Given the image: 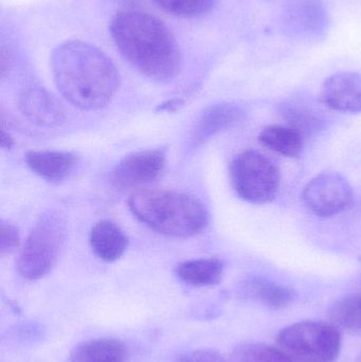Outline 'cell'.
<instances>
[{
    "mask_svg": "<svg viewBox=\"0 0 361 362\" xmlns=\"http://www.w3.org/2000/svg\"><path fill=\"white\" fill-rule=\"evenodd\" d=\"M51 68L59 93L81 110L105 107L120 87L114 62L97 47L80 40L57 46L51 55Z\"/></svg>",
    "mask_w": 361,
    "mask_h": 362,
    "instance_id": "1",
    "label": "cell"
},
{
    "mask_svg": "<svg viewBox=\"0 0 361 362\" xmlns=\"http://www.w3.org/2000/svg\"><path fill=\"white\" fill-rule=\"evenodd\" d=\"M110 35L125 59L148 78L167 82L179 72V47L169 28L157 17L122 11L110 23Z\"/></svg>",
    "mask_w": 361,
    "mask_h": 362,
    "instance_id": "2",
    "label": "cell"
},
{
    "mask_svg": "<svg viewBox=\"0 0 361 362\" xmlns=\"http://www.w3.org/2000/svg\"><path fill=\"white\" fill-rule=\"evenodd\" d=\"M129 208L150 229L175 238H191L206 229L209 214L194 196L172 189H146L133 194Z\"/></svg>",
    "mask_w": 361,
    "mask_h": 362,
    "instance_id": "3",
    "label": "cell"
},
{
    "mask_svg": "<svg viewBox=\"0 0 361 362\" xmlns=\"http://www.w3.org/2000/svg\"><path fill=\"white\" fill-rule=\"evenodd\" d=\"M276 341L288 362H336L343 344L339 329L320 321H302L286 327Z\"/></svg>",
    "mask_w": 361,
    "mask_h": 362,
    "instance_id": "4",
    "label": "cell"
},
{
    "mask_svg": "<svg viewBox=\"0 0 361 362\" xmlns=\"http://www.w3.org/2000/svg\"><path fill=\"white\" fill-rule=\"evenodd\" d=\"M66 242L63 219L54 213L42 215L30 232L17 261V270L25 280L45 278L57 263Z\"/></svg>",
    "mask_w": 361,
    "mask_h": 362,
    "instance_id": "5",
    "label": "cell"
},
{
    "mask_svg": "<svg viewBox=\"0 0 361 362\" xmlns=\"http://www.w3.org/2000/svg\"><path fill=\"white\" fill-rule=\"evenodd\" d=\"M230 176L237 195L254 204L275 200L281 185L279 168L258 151H245L230 165Z\"/></svg>",
    "mask_w": 361,
    "mask_h": 362,
    "instance_id": "6",
    "label": "cell"
},
{
    "mask_svg": "<svg viewBox=\"0 0 361 362\" xmlns=\"http://www.w3.org/2000/svg\"><path fill=\"white\" fill-rule=\"evenodd\" d=\"M353 189L347 178L336 172H324L312 178L302 191V199L312 213L332 217L349 208Z\"/></svg>",
    "mask_w": 361,
    "mask_h": 362,
    "instance_id": "7",
    "label": "cell"
},
{
    "mask_svg": "<svg viewBox=\"0 0 361 362\" xmlns=\"http://www.w3.org/2000/svg\"><path fill=\"white\" fill-rule=\"evenodd\" d=\"M281 17L286 33L299 40H319L328 31L329 15L322 0H288Z\"/></svg>",
    "mask_w": 361,
    "mask_h": 362,
    "instance_id": "8",
    "label": "cell"
},
{
    "mask_svg": "<svg viewBox=\"0 0 361 362\" xmlns=\"http://www.w3.org/2000/svg\"><path fill=\"white\" fill-rule=\"evenodd\" d=\"M165 150H148L124 157L112 172L117 187H133L158 180L165 171Z\"/></svg>",
    "mask_w": 361,
    "mask_h": 362,
    "instance_id": "9",
    "label": "cell"
},
{
    "mask_svg": "<svg viewBox=\"0 0 361 362\" xmlns=\"http://www.w3.org/2000/svg\"><path fill=\"white\" fill-rule=\"evenodd\" d=\"M319 100L336 112H361V74L352 71L333 74L324 81Z\"/></svg>",
    "mask_w": 361,
    "mask_h": 362,
    "instance_id": "10",
    "label": "cell"
},
{
    "mask_svg": "<svg viewBox=\"0 0 361 362\" xmlns=\"http://www.w3.org/2000/svg\"><path fill=\"white\" fill-rule=\"evenodd\" d=\"M18 104L21 112L40 127H57L65 120L61 103L42 87L25 89L19 95Z\"/></svg>",
    "mask_w": 361,
    "mask_h": 362,
    "instance_id": "11",
    "label": "cell"
},
{
    "mask_svg": "<svg viewBox=\"0 0 361 362\" xmlns=\"http://www.w3.org/2000/svg\"><path fill=\"white\" fill-rule=\"evenodd\" d=\"M239 296L246 301L261 304L271 310H281L294 301V289L264 278H249L242 283Z\"/></svg>",
    "mask_w": 361,
    "mask_h": 362,
    "instance_id": "12",
    "label": "cell"
},
{
    "mask_svg": "<svg viewBox=\"0 0 361 362\" xmlns=\"http://www.w3.org/2000/svg\"><path fill=\"white\" fill-rule=\"evenodd\" d=\"M243 116V110L233 104L222 103L209 106L203 110L197 121L192 138L193 144L195 146L201 144L215 134L239 122Z\"/></svg>",
    "mask_w": 361,
    "mask_h": 362,
    "instance_id": "13",
    "label": "cell"
},
{
    "mask_svg": "<svg viewBox=\"0 0 361 362\" xmlns=\"http://www.w3.org/2000/svg\"><path fill=\"white\" fill-rule=\"evenodd\" d=\"M90 245L102 261L116 262L126 251L129 238L117 223L101 221L91 229Z\"/></svg>",
    "mask_w": 361,
    "mask_h": 362,
    "instance_id": "14",
    "label": "cell"
},
{
    "mask_svg": "<svg viewBox=\"0 0 361 362\" xmlns=\"http://www.w3.org/2000/svg\"><path fill=\"white\" fill-rule=\"evenodd\" d=\"M25 160L33 173L48 181L65 180L76 165V157L68 152H29Z\"/></svg>",
    "mask_w": 361,
    "mask_h": 362,
    "instance_id": "15",
    "label": "cell"
},
{
    "mask_svg": "<svg viewBox=\"0 0 361 362\" xmlns=\"http://www.w3.org/2000/svg\"><path fill=\"white\" fill-rule=\"evenodd\" d=\"M69 362H129L125 344L112 338L82 342L72 350Z\"/></svg>",
    "mask_w": 361,
    "mask_h": 362,
    "instance_id": "16",
    "label": "cell"
},
{
    "mask_svg": "<svg viewBox=\"0 0 361 362\" xmlns=\"http://www.w3.org/2000/svg\"><path fill=\"white\" fill-rule=\"evenodd\" d=\"M259 140L269 150L288 157L298 158L304 146V135L292 127L269 125L261 132Z\"/></svg>",
    "mask_w": 361,
    "mask_h": 362,
    "instance_id": "17",
    "label": "cell"
},
{
    "mask_svg": "<svg viewBox=\"0 0 361 362\" xmlns=\"http://www.w3.org/2000/svg\"><path fill=\"white\" fill-rule=\"evenodd\" d=\"M178 278L193 286L218 284L224 276V264L218 259H199L179 264L176 269Z\"/></svg>",
    "mask_w": 361,
    "mask_h": 362,
    "instance_id": "18",
    "label": "cell"
},
{
    "mask_svg": "<svg viewBox=\"0 0 361 362\" xmlns=\"http://www.w3.org/2000/svg\"><path fill=\"white\" fill-rule=\"evenodd\" d=\"M333 323L351 331H361V295L341 298L329 310Z\"/></svg>",
    "mask_w": 361,
    "mask_h": 362,
    "instance_id": "19",
    "label": "cell"
},
{
    "mask_svg": "<svg viewBox=\"0 0 361 362\" xmlns=\"http://www.w3.org/2000/svg\"><path fill=\"white\" fill-rule=\"evenodd\" d=\"M228 362H288L281 351L262 344H247L237 346Z\"/></svg>",
    "mask_w": 361,
    "mask_h": 362,
    "instance_id": "20",
    "label": "cell"
},
{
    "mask_svg": "<svg viewBox=\"0 0 361 362\" xmlns=\"http://www.w3.org/2000/svg\"><path fill=\"white\" fill-rule=\"evenodd\" d=\"M165 12L179 17H196L207 14L218 0H154Z\"/></svg>",
    "mask_w": 361,
    "mask_h": 362,
    "instance_id": "21",
    "label": "cell"
},
{
    "mask_svg": "<svg viewBox=\"0 0 361 362\" xmlns=\"http://www.w3.org/2000/svg\"><path fill=\"white\" fill-rule=\"evenodd\" d=\"M20 243L18 230L11 223H4L0 225V253L1 255L15 250Z\"/></svg>",
    "mask_w": 361,
    "mask_h": 362,
    "instance_id": "22",
    "label": "cell"
},
{
    "mask_svg": "<svg viewBox=\"0 0 361 362\" xmlns=\"http://www.w3.org/2000/svg\"><path fill=\"white\" fill-rule=\"evenodd\" d=\"M174 362H227L222 354L212 350H194L182 353Z\"/></svg>",
    "mask_w": 361,
    "mask_h": 362,
    "instance_id": "23",
    "label": "cell"
},
{
    "mask_svg": "<svg viewBox=\"0 0 361 362\" xmlns=\"http://www.w3.org/2000/svg\"><path fill=\"white\" fill-rule=\"evenodd\" d=\"M1 78L4 80L6 76L10 72L11 66H12V53L10 49L2 47L1 48Z\"/></svg>",
    "mask_w": 361,
    "mask_h": 362,
    "instance_id": "24",
    "label": "cell"
},
{
    "mask_svg": "<svg viewBox=\"0 0 361 362\" xmlns=\"http://www.w3.org/2000/svg\"><path fill=\"white\" fill-rule=\"evenodd\" d=\"M14 146V140L11 137L10 134L6 133V129H2L1 132V146L2 148H12Z\"/></svg>",
    "mask_w": 361,
    "mask_h": 362,
    "instance_id": "25",
    "label": "cell"
},
{
    "mask_svg": "<svg viewBox=\"0 0 361 362\" xmlns=\"http://www.w3.org/2000/svg\"><path fill=\"white\" fill-rule=\"evenodd\" d=\"M182 102L180 100H172V101L167 102V103L162 104V105L159 106V110H167V112H170V110H176V108L179 107L180 104Z\"/></svg>",
    "mask_w": 361,
    "mask_h": 362,
    "instance_id": "26",
    "label": "cell"
},
{
    "mask_svg": "<svg viewBox=\"0 0 361 362\" xmlns=\"http://www.w3.org/2000/svg\"><path fill=\"white\" fill-rule=\"evenodd\" d=\"M355 362H361V354L360 355V356H358V358L356 359Z\"/></svg>",
    "mask_w": 361,
    "mask_h": 362,
    "instance_id": "27",
    "label": "cell"
}]
</instances>
